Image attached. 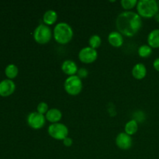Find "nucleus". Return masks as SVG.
<instances>
[{
	"label": "nucleus",
	"mask_w": 159,
	"mask_h": 159,
	"mask_svg": "<svg viewBox=\"0 0 159 159\" xmlns=\"http://www.w3.org/2000/svg\"><path fill=\"white\" fill-rule=\"evenodd\" d=\"M116 26L123 36L134 37L142 27V19L137 12L124 11L116 17Z\"/></svg>",
	"instance_id": "obj_1"
},
{
	"label": "nucleus",
	"mask_w": 159,
	"mask_h": 159,
	"mask_svg": "<svg viewBox=\"0 0 159 159\" xmlns=\"http://www.w3.org/2000/svg\"><path fill=\"white\" fill-rule=\"evenodd\" d=\"M74 32L68 23L65 22L57 23L53 31V36L57 43L65 45L72 40Z\"/></svg>",
	"instance_id": "obj_2"
},
{
	"label": "nucleus",
	"mask_w": 159,
	"mask_h": 159,
	"mask_svg": "<svg viewBox=\"0 0 159 159\" xmlns=\"http://www.w3.org/2000/svg\"><path fill=\"white\" fill-rule=\"evenodd\" d=\"M136 7L141 18H152L159 12L158 4L155 0H140Z\"/></svg>",
	"instance_id": "obj_3"
},
{
	"label": "nucleus",
	"mask_w": 159,
	"mask_h": 159,
	"mask_svg": "<svg viewBox=\"0 0 159 159\" xmlns=\"http://www.w3.org/2000/svg\"><path fill=\"white\" fill-rule=\"evenodd\" d=\"M83 84L82 79L76 75L68 76L65 81L64 88L65 92L70 96H78L82 90Z\"/></svg>",
	"instance_id": "obj_4"
},
{
	"label": "nucleus",
	"mask_w": 159,
	"mask_h": 159,
	"mask_svg": "<svg viewBox=\"0 0 159 159\" xmlns=\"http://www.w3.org/2000/svg\"><path fill=\"white\" fill-rule=\"evenodd\" d=\"M52 37V31L44 23L39 24L34 31V39L39 44H46Z\"/></svg>",
	"instance_id": "obj_5"
},
{
	"label": "nucleus",
	"mask_w": 159,
	"mask_h": 159,
	"mask_svg": "<svg viewBox=\"0 0 159 159\" xmlns=\"http://www.w3.org/2000/svg\"><path fill=\"white\" fill-rule=\"evenodd\" d=\"M48 132L51 138L57 141H63L68 137V128L61 123L51 124L48 127Z\"/></svg>",
	"instance_id": "obj_6"
},
{
	"label": "nucleus",
	"mask_w": 159,
	"mask_h": 159,
	"mask_svg": "<svg viewBox=\"0 0 159 159\" xmlns=\"http://www.w3.org/2000/svg\"><path fill=\"white\" fill-rule=\"evenodd\" d=\"M98 52L96 49L91 47H85L82 48L79 53V59L84 64H92L96 61Z\"/></svg>",
	"instance_id": "obj_7"
},
{
	"label": "nucleus",
	"mask_w": 159,
	"mask_h": 159,
	"mask_svg": "<svg viewBox=\"0 0 159 159\" xmlns=\"http://www.w3.org/2000/svg\"><path fill=\"white\" fill-rule=\"evenodd\" d=\"M46 118L38 112H33L27 116V124L34 130H40L44 126Z\"/></svg>",
	"instance_id": "obj_8"
},
{
	"label": "nucleus",
	"mask_w": 159,
	"mask_h": 159,
	"mask_svg": "<svg viewBox=\"0 0 159 159\" xmlns=\"http://www.w3.org/2000/svg\"><path fill=\"white\" fill-rule=\"evenodd\" d=\"M115 142L116 146L121 150H128L131 148L133 141L131 136L126 134L125 132H121L117 134Z\"/></svg>",
	"instance_id": "obj_9"
},
{
	"label": "nucleus",
	"mask_w": 159,
	"mask_h": 159,
	"mask_svg": "<svg viewBox=\"0 0 159 159\" xmlns=\"http://www.w3.org/2000/svg\"><path fill=\"white\" fill-rule=\"evenodd\" d=\"M16 85L13 81L10 79H5L0 82V96H8L14 93Z\"/></svg>",
	"instance_id": "obj_10"
},
{
	"label": "nucleus",
	"mask_w": 159,
	"mask_h": 159,
	"mask_svg": "<svg viewBox=\"0 0 159 159\" xmlns=\"http://www.w3.org/2000/svg\"><path fill=\"white\" fill-rule=\"evenodd\" d=\"M61 70L67 75L72 76L76 75L79 68L75 61L71 60H65L61 65Z\"/></svg>",
	"instance_id": "obj_11"
},
{
	"label": "nucleus",
	"mask_w": 159,
	"mask_h": 159,
	"mask_svg": "<svg viewBox=\"0 0 159 159\" xmlns=\"http://www.w3.org/2000/svg\"><path fill=\"white\" fill-rule=\"evenodd\" d=\"M108 41L114 48H120L124 44V36L118 31H113L108 36Z\"/></svg>",
	"instance_id": "obj_12"
},
{
	"label": "nucleus",
	"mask_w": 159,
	"mask_h": 159,
	"mask_svg": "<svg viewBox=\"0 0 159 159\" xmlns=\"http://www.w3.org/2000/svg\"><path fill=\"white\" fill-rule=\"evenodd\" d=\"M45 118H46V120L49 121L51 124L59 123V121L62 118V113L60 110L57 108L50 109L48 113L45 114Z\"/></svg>",
	"instance_id": "obj_13"
},
{
	"label": "nucleus",
	"mask_w": 159,
	"mask_h": 159,
	"mask_svg": "<svg viewBox=\"0 0 159 159\" xmlns=\"http://www.w3.org/2000/svg\"><path fill=\"white\" fill-rule=\"evenodd\" d=\"M132 75L134 79L138 80H141L144 79L147 75V68L144 64H136L132 68Z\"/></svg>",
	"instance_id": "obj_14"
},
{
	"label": "nucleus",
	"mask_w": 159,
	"mask_h": 159,
	"mask_svg": "<svg viewBox=\"0 0 159 159\" xmlns=\"http://www.w3.org/2000/svg\"><path fill=\"white\" fill-rule=\"evenodd\" d=\"M148 43L152 48H159V29H155L148 36Z\"/></svg>",
	"instance_id": "obj_15"
},
{
	"label": "nucleus",
	"mask_w": 159,
	"mask_h": 159,
	"mask_svg": "<svg viewBox=\"0 0 159 159\" xmlns=\"http://www.w3.org/2000/svg\"><path fill=\"white\" fill-rule=\"evenodd\" d=\"M57 20V12L53 9H49L44 12L43 16V22L47 26H51L55 23Z\"/></svg>",
	"instance_id": "obj_16"
},
{
	"label": "nucleus",
	"mask_w": 159,
	"mask_h": 159,
	"mask_svg": "<svg viewBox=\"0 0 159 159\" xmlns=\"http://www.w3.org/2000/svg\"><path fill=\"white\" fill-rule=\"evenodd\" d=\"M138 130V121L136 120L133 119L129 120L128 122H127V124H125V127H124V130H125V133L127 134L130 136L135 134L137 133Z\"/></svg>",
	"instance_id": "obj_17"
},
{
	"label": "nucleus",
	"mask_w": 159,
	"mask_h": 159,
	"mask_svg": "<svg viewBox=\"0 0 159 159\" xmlns=\"http://www.w3.org/2000/svg\"><path fill=\"white\" fill-rule=\"evenodd\" d=\"M138 55L142 58H146L152 55V48L148 44H144L139 47L138 50Z\"/></svg>",
	"instance_id": "obj_18"
},
{
	"label": "nucleus",
	"mask_w": 159,
	"mask_h": 159,
	"mask_svg": "<svg viewBox=\"0 0 159 159\" xmlns=\"http://www.w3.org/2000/svg\"><path fill=\"white\" fill-rule=\"evenodd\" d=\"M5 72H6V76H7L9 79H12L16 77L17 75H18L19 70L16 65H13V64H10V65H9L6 68Z\"/></svg>",
	"instance_id": "obj_19"
},
{
	"label": "nucleus",
	"mask_w": 159,
	"mask_h": 159,
	"mask_svg": "<svg viewBox=\"0 0 159 159\" xmlns=\"http://www.w3.org/2000/svg\"><path fill=\"white\" fill-rule=\"evenodd\" d=\"M102 43V39L97 34H94V35L91 36L89 37V47H91L92 48H94V49H97L98 48H99Z\"/></svg>",
	"instance_id": "obj_20"
},
{
	"label": "nucleus",
	"mask_w": 159,
	"mask_h": 159,
	"mask_svg": "<svg viewBox=\"0 0 159 159\" xmlns=\"http://www.w3.org/2000/svg\"><path fill=\"white\" fill-rule=\"evenodd\" d=\"M120 4L123 9H125L126 11H130V9L137 6L138 1L137 0H121Z\"/></svg>",
	"instance_id": "obj_21"
},
{
	"label": "nucleus",
	"mask_w": 159,
	"mask_h": 159,
	"mask_svg": "<svg viewBox=\"0 0 159 159\" xmlns=\"http://www.w3.org/2000/svg\"><path fill=\"white\" fill-rule=\"evenodd\" d=\"M49 107H48V105L47 102H40V103L37 105V112H38L40 114H46L48 113V111L49 110Z\"/></svg>",
	"instance_id": "obj_22"
},
{
	"label": "nucleus",
	"mask_w": 159,
	"mask_h": 159,
	"mask_svg": "<svg viewBox=\"0 0 159 159\" xmlns=\"http://www.w3.org/2000/svg\"><path fill=\"white\" fill-rule=\"evenodd\" d=\"M88 75H89V72H88V71H87L86 68H79V70H78L77 75L79 76V77L81 79L86 78L87 76H88Z\"/></svg>",
	"instance_id": "obj_23"
},
{
	"label": "nucleus",
	"mask_w": 159,
	"mask_h": 159,
	"mask_svg": "<svg viewBox=\"0 0 159 159\" xmlns=\"http://www.w3.org/2000/svg\"><path fill=\"white\" fill-rule=\"evenodd\" d=\"M63 144L64 145L66 146V147H70V146L72 145L73 144V140L72 138H69V137H67L66 138L63 140Z\"/></svg>",
	"instance_id": "obj_24"
},
{
	"label": "nucleus",
	"mask_w": 159,
	"mask_h": 159,
	"mask_svg": "<svg viewBox=\"0 0 159 159\" xmlns=\"http://www.w3.org/2000/svg\"><path fill=\"white\" fill-rule=\"evenodd\" d=\"M153 67L156 71H159V57L155 59L153 62Z\"/></svg>",
	"instance_id": "obj_25"
},
{
	"label": "nucleus",
	"mask_w": 159,
	"mask_h": 159,
	"mask_svg": "<svg viewBox=\"0 0 159 159\" xmlns=\"http://www.w3.org/2000/svg\"><path fill=\"white\" fill-rule=\"evenodd\" d=\"M155 20H156L157 22H158V23H159V12H158V13H157L156 15L155 16Z\"/></svg>",
	"instance_id": "obj_26"
}]
</instances>
